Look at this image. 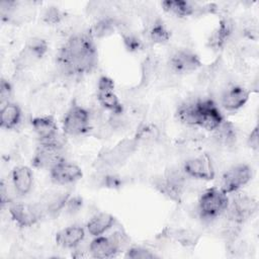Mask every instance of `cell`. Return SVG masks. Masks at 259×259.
Here are the masks:
<instances>
[{
    "label": "cell",
    "mask_w": 259,
    "mask_h": 259,
    "mask_svg": "<svg viewBox=\"0 0 259 259\" xmlns=\"http://www.w3.org/2000/svg\"><path fill=\"white\" fill-rule=\"evenodd\" d=\"M137 146V139L123 140L115 145L112 149L105 152L101 156V162L106 166L119 165L135 152Z\"/></svg>",
    "instance_id": "7"
},
{
    "label": "cell",
    "mask_w": 259,
    "mask_h": 259,
    "mask_svg": "<svg viewBox=\"0 0 259 259\" xmlns=\"http://www.w3.org/2000/svg\"><path fill=\"white\" fill-rule=\"evenodd\" d=\"M9 211L12 219L21 227H28L34 224L42 213L39 205L24 204L20 202L11 203Z\"/></svg>",
    "instance_id": "11"
},
{
    "label": "cell",
    "mask_w": 259,
    "mask_h": 259,
    "mask_svg": "<svg viewBox=\"0 0 259 259\" xmlns=\"http://www.w3.org/2000/svg\"><path fill=\"white\" fill-rule=\"evenodd\" d=\"M252 177V172L249 166L239 164L231 167L225 172L222 178V190L225 193L237 191L245 185Z\"/></svg>",
    "instance_id": "4"
},
{
    "label": "cell",
    "mask_w": 259,
    "mask_h": 259,
    "mask_svg": "<svg viewBox=\"0 0 259 259\" xmlns=\"http://www.w3.org/2000/svg\"><path fill=\"white\" fill-rule=\"evenodd\" d=\"M97 99L99 103L105 108L110 110L114 114H121L122 106L118 101V98L112 91L110 92H98Z\"/></svg>",
    "instance_id": "27"
},
{
    "label": "cell",
    "mask_w": 259,
    "mask_h": 259,
    "mask_svg": "<svg viewBox=\"0 0 259 259\" xmlns=\"http://www.w3.org/2000/svg\"><path fill=\"white\" fill-rule=\"evenodd\" d=\"M96 50L90 32L71 35L58 55L61 71L71 76L90 72L96 65Z\"/></svg>",
    "instance_id": "1"
},
{
    "label": "cell",
    "mask_w": 259,
    "mask_h": 259,
    "mask_svg": "<svg viewBox=\"0 0 259 259\" xmlns=\"http://www.w3.org/2000/svg\"><path fill=\"white\" fill-rule=\"evenodd\" d=\"M197 100H190L183 104H181L177 110V115L179 119L191 125H197L198 122V108H197Z\"/></svg>",
    "instance_id": "24"
},
{
    "label": "cell",
    "mask_w": 259,
    "mask_h": 259,
    "mask_svg": "<svg viewBox=\"0 0 259 259\" xmlns=\"http://www.w3.org/2000/svg\"><path fill=\"white\" fill-rule=\"evenodd\" d=\"M66 205L69 211L75 212L82 206V199L80 197H73L71 199H68Z\"/></svg>",
    "instance_id": "36"
},
{
    "label": "cell",
    "mask_w": 259,
    "mask_h": 259,
    "mask_svg": "<svg viewBox=\"0 0 259 259\" xmlns=\"http://www.w3.org/2000/svg\"><path fill=\"white\" fill-rule=\"evenodd\" d=\"M31 125L38 138L40 139V142L50 140L58 135L57 124L51 116L34 117L31 120Z\"/></svg>",
    "instance_id": "20"
},
{
    "label": "cell",
    "mask_w": 259,
    "mask_h": 259,
    "mask_svg": "<svg viewBox=\"0 0 259 259\" xmlns=\"http://www.w3.org/2000/svg\"><path fill=\"white\" fill-rule=\"evenodd\" d=\"M162 6L165 11L179 17L192 15L197 11H201L200 6L184 0H166L162 2Z\"/></svg>",
    "instance_id": "18"
},
{
    "label": "cell",
    "mask_w": 259,
    "mask_h": 259,
    "mask_svg": "<svg viewBox=\"0 0 259 259\" xmlns=\"http://www.w3.org/2000/svg\"><path fill=\"white\" fill-rule=\"evenodd\" d=\"M234 31V22L230 18H223L219 27L211 34L208 45L213 49L222 48L230 38Z\"/></svg>",
    "instance_id": "21"
},
{
    "label": "cell",
    "mask_w": 259,
    "mask_h": 259,
    "mask_svg": "<svg viewBox=\"0 0 259 259\" xmlns=\"http://www.w3.org/2000/svg\"><path fill=\"white\" fill-rule=\"evenodd\" d=\"M114 218L107 212H99L91 218L87 224L88 232L95 237L100 236L112 227Z\"/></svg>",
    "instance_id": "22"
},
{
    "label": "cell",
    "mask_w": 259,
    "mask_h": 259,
    "mask_svg": "<svg viewBox=\"0 0 259 259\" xmlns=\"http://www.w3.org/2000/svg\"><path fill=\"white\" fill-rule=\"evenodd\" d=\"M84 229L79 226H71L57 233L56 242L64 248H74L84 239Z\"/></svg>",
    "instance_id": "16"
},
{
    "label": "cell",
    "mask_w": 259,
    "mask_h": 259,
    "mask_svg": "<svg viewBox=\"0 0 259 259\" xmlns=\"http://www.w3.org/2000/svg\"><path fill=\"white\" fill-rule=\"evenodd\" d=\"M257 209V202L254 198L247 195L237 196L231 204H228L227 219L238 224L243 223L246 219L252 215Z\"/></svg>",
    "instance_id": "6"
},
{
    "label": "cell",
    "mask_w": 259,
    "mask_h": 259,
    "mask_svg": "<svg viewBox=\"0 0 259 259\" xmlns=\"http://www.w3.org/2000/svg\"><path fill=\"white\" fill-rule=\"evenodd\" d=\"M69 199V192H52L46 195L39 204V207L44 212L50 214L58 213L66 204Z\"/></svg>",
    "instance_id": "19"
},
{
    "label": "cell",
    "mask_w": 259,
    "mask_h": 259,
    "mask_svg": "<svg viewBox=\"0 0 259 259\" xmlns=\"http://www.w3.org/2000/svg\"><path fill=\"white\" fill-rule=\"evenodd\" d=\"M197 108H198L197 125L207 131H214L223 122L224 117L211 99L209 98L198 99Z\"/></svg>",
    "instance_id": "5"
},
{
    "label": "cell",
    "mask_w": 259,
    "mask_h": 259,
    "mask_svg": "<svg viewBox=\"0 0 259 259\" xmlns=\"http://www.w3.org/2000/svg\"><path fill=\"white\" fill-rule=\"evenodd\" d=\"M123 41H124L125 48L131 52L138 51L142 47V41L139 39V37H137L136 35L131 34V33L125 34L123 36Z\"/></svg>",
    "instance_id": "32"
},
{
    "label": "cell",
    "mask_w": 259,
    "mask_h": 259,
    "mask_svg": "<svg viewBox=\"0 0 259 259\" xmlns=\"http://www.w3.org/2000/svg\"><path fill=\"white\" fill-rule=\"evenodd\" d=\"M21 111L18 105L14 103H7L3 105L0 114V125L3 128H13L20 121Z\"/></svg>",
    "instance_id": "23"
},
{
    "label": "cell",
    "mask_w": 259,
    "mask_h": 259,
    "mask_svg": "<svg viewBox=\"0 0 259 259\" xmlns=\"http://www.w3.org/2000/svg\"><path fill=\"white\" fill-rule=\"evenodd\" d=\"M44 18L46 22L56 24L59 23L63 18V13L57 7H50L47 9Z\"/></svg>",
    "instance_id": "31"
},
{
    "label": "cell",
    "mask_w": 259,
    "mask_h": 259,
    "mask_svg": "<svg viewBox=\"0 0 259 259\" xmlns=\"http://www.w3.org/2000/svg\"><path fill=\"white\" fill-rule=\"evenodd\" d=\"M116 25V22L114 19H112L111 17L105 15L101 18H99V20L94 24V26L92 27L90 34L96 37H103V36H107L108 34L112 33L114 31V27Z\"/></svg>",
    "instance_id": "26"
},
{
    "label": "cell",
    "mask_w": 259,
    "mask_h": 259,
    "mask_svg": "<svg viewBox=\"0 0 259 259\" xmlns=\"http://www.w3.org/2000/svg\"><path fill=\"white\" fill-rule=\"evenodd\" d=\"M229 204V198L227 193L222 189L210 188L202 193L198 202V210L201 219L208 222L218 219Z\"/></svg>",
    "instance_id": "2"
},
{
    "label": "cell",
    "mask_w": 259,
    "mask_h": 259,
    "mask_svg": "<svg viewBox=\"0 0 259 259\" xmlns=\"http://www.w3.org/2000/svg\"><path fill=\"white\" fill-rule=\"evenodd\" d=\"M149 37L156 44H164L170 38V33L161 20H155L149 30Z\"/></svg>",
    "instance_id": "28"
},
{
    "label": "cell",
    "mask_w": 259,
    "mask_h": 259,
    "mask_svg": "<svg viewBox=\"0 0 259 259\" xmlns=\"http://www.w3.org/2000/svg\"><path fill=\"white\" fill-rule=\"evenodd\" d=\"M214 139L222 145H232L236 139L235 127L231 122L223 120V122L214 130Z\"/></svg>",
    "instance_id": "25"
},
{
    "label": "cell",
    "mask_w": 259,
    "mask_h": 259,
    "mask_svg": "<svg viewBox=\"0 0 259 259\" xmlns=\"http://www.w3.org/2000/svg\"><path fill=\"white\" fill-rule=\"evenodd\" d=\"M61 150L62 148L60 147L40 143V146L37 148L32 159L33 166L37 168L52 169L54 166L64 160Z\"/></svg>",
    "instance_id": "10"
},
{
    "label": "cell",
    "mask_w": 259,
    "mask_h": 259,
    "mask_svg": "<svg viewBox=\"0 0 259 259\" xmlns=\"http://www.w3.org/2000/svg\"><path fill=\"white\" fill-rule=\"evenodd\" d=\"M12 185L17 193L24 195L32 186V172L26 166H17L12 171Z\"/></svg>",
    "instance_id": "17"
},
{
    "label": "cell",
    "mask_w": 259,
    "mask_h": 259,
    "mask_svg": "<svg viewBox=\"0 0 259 259\" xmlns=\"http://www.w3.org/2000/svg\"><path fill=\"white\" fill-rule=\"evenodd\" d=\"M172 237H174L175 240L181 242L184 245H189V244H195L194 242L196 241L195 235L189 231H175L172 234Z\"/></svg>",
    "instance_id": "29"
},
{
    "label": "cell",
    "mask_w": 259,
    "mask_h": 259,
    "mask_svg": "<svg viewBox=\"0 0 259 259\" xmlns=\"http://www.w3.org/2000/svg\"><path fill=\"white\" fill-rule=\"evenodd\" d=\"M183 170L188 176L197 179L211 180L214 176L213 166L207 155H201L187 160L183 166Z\"/></svg>",
    "instance_id": "8"
},
{
    "label": "cell",
    "mask_w": 259,
    "mask_h": 259,
    "mask_svg": "<svg viewBox=\"0 0 259 259\" xmlns=\"http://www.w3.org/2000/svg\"><path fill=\"white\" fill-rule=\"evenodd\" d=\"M114 88V84L113 81L106 77V76H102L99 81H98V92H110L112 91Z\"/></svg>",
    "instance_id": "34"
},
{
    "label": "cell",
    "mask_w": 259,
    "mask_h": 259,
    "mask_svg": "<svg viewBox=\"0 0 259 259\" xmlns=\"http://www.w3.org/2000/svg\"><path fill=\"white\" fill-rule=\"evenodd\" d=\"M51 177L55 183L69 184L82 177V170L76 164L63 160L51 169Z\"/></svg>",
    "instance_id": "13"
},
{
    "label": "cell",
    "mask_w": 259,
    "mask_h": 259,
    "mask_svg": "<svg viewBox=\"0 0 259 259\" xmlns=\"http://www.w3.org/2000/svg\"><path fill=\"white\" fill-rule=\"evenodd\" d=\"M248 145L251 149L257 151L259 148V135H258V127H255L248 138Z\"/></svg>",
    "instance_id": "35"
},
{
    "label": "cell",
    "mask_w": 259,
    "mask_h": 259,
    "mask_svg": "<svg viewBox=\"0 0 259 259\" xmlns=\"http://www.w3.org/2000/svg\"><path fill=\"white\" fill-rule=\"evenodd\" d=\"M48 46L44 39L32 38L23 48L16 60V67L24 69L38 61L47 52Z\"/></svg>",
    "instance_id": "9"
},
{
    "label": "cell",
    "mask_w": 259,
    "mask_h": 259,
    "mask_svg": "<svg viewBox=\"0 0 259 259\" xmlns=\"http://www.w3.org/2000/svg\"><path fill=\"white\" fill-rule=\"evenodd\" d=\"M125 257L133 258V259H150V258H154L155 255L146 249L135 247V248H131L126 252Z\"/></svg>",
    "instance_id": "30"
},
{
    "label": "cell",
    "mask_w": 259,
    "mask_h": 259,
    "mask_svg": "<svg viewBox=\"0 0 259 259\" xmlns=\"http://www.w3.org/2000/svg\"><path fill=\"white\" fill-rule=\"evenodd\" d=\"M11 85L9 84L8 81H6L5 79L1 80V84H0V103L1 104H7L9 103V97L11 96Z\"/></svg>",
    "instance_id": "33"
},
{
    "label": "cell",
    "mask_w": 259,
    "mask_h": 259,
    "mask_svg": "<svg viewBox=\"0 0 259 259\" xmlns=\"http://www.w3.org/2000/svg\"><path fill=\"white\" fill-rule=\"evenodd\" d=\"M119 251L112 237H96L89 245V252L95 258H109Z\"/></svg>",
    "instance_id": "15"
},
{
    "label": "cell",
    "mask_w": 259,
    "mask_h": 259,
    "mask_svg": "<svg viewBox=\"0 0 259 259\" xmlns=\"http://www.w3.org/2000/svg\"><path fill=\"white\" fill-rule=\"evenodd\" d=\"M169 65L175 73H188L199 68L201 63L194 53L186 50H178L171 56Z\"/></svg>",
    "instance_id": "12"
},
{
    "label": "cell",
    "mask_w": 259,
    "mask_h": 259,
    "mask_svg": "<svg viewBox=\"0 0 259 259\" xmlns=\"http://www.w3.org/2000/svg\"><path fill=\"white\" fill-rule=\"evenodd\" d=\"M90 128L89 112L73 102L70 109L67 111L63 120V130L67 135L78 136L88 132Z\"/></svg>",
    "instance_id": "3"
},
{
    "label": "cell",
    "mask_w": 259,
    "mask_h": 259,
    "mask_svg": "<svg viewBox=\"0 0 259 259\" xmlns=\"http://www.w3.org/2000/svg\"><path fill=\"white\" fill-rule=\"evenodd\" d=\"M249 92L241 86H232L222 94V105L228 110H237L245 105Z\"/></svg>",
    "instance_id": "14"
}]
</instances>
